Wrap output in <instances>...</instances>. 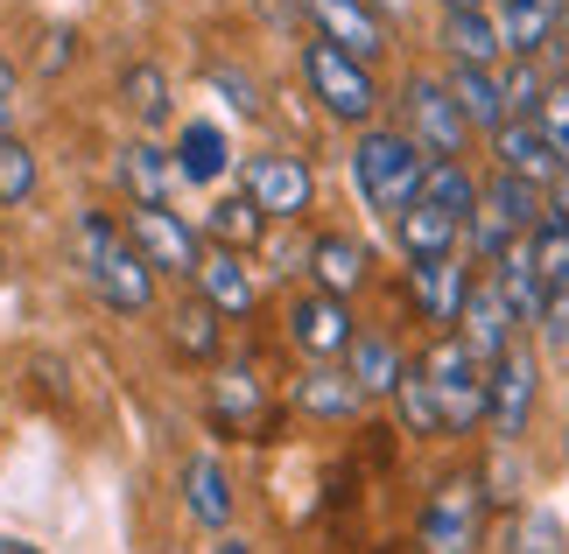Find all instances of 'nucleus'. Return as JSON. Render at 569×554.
<instances>
[{
	"label": "nucleus",
	"mask_w": 569,
	"mask_h": 554,
	"mask_svg": "<svg viewBox=\"0 0 569 554\" xmlns=\"http://www.w3.org/2000/svg\"><path fill=\"white\" fill-rule=\"evenodd\" d=\"M71 246H78V268H84V281H92V295L106 309H120V316L156 309V268L141 260V246L127 239V225H113L106 211H78Z\"/></svg>",
	"instance_id": "nucleus-1"
},
{
	"label": "nucleus",
	"mask_w": 569,
	"mask_h": 554,
	"mask_svg": "<svg viewBox=\"0 0 569 554\" xmlns=\"http://www.w3.org/2000/svg\"><path fill=\"white\" fill-rule=\"evenodd\" d=\"M486 520H492V477L486 471H450L429 484L415 513V554H486Z\"/></svg>",
	"instance_id": "nucleus-2"
},
{
	"label": "nucleus",
	"mask_w": 569,
	"mask_h": 554,
	"mask_svg": "<svg viewBox=\"0 0 569 554\" xmlns=\"http://www.w3.org/2000/svg\"><path fill=\"white\" fill-rule=\"evenodd\" d=\"M422 154H415V141L401 134V127H359L352 141V190L366 211L380 218H401L415 204V190H422Z\"/></svg>",
	"instance_id": "nucleus-3"
},
{
	"label": "nucleus",
	"mask_w": 569,
	"mask_h": 554,
	"mask_svg": "<svg viewBox=\"0 0 569 554\" xmlns=\"http://www.w3.org/2000/svg\"><path fill=\"white\" fill-rule=\"evenodd\" d=\"M541 218H549V190L513 183V175H499V169H492L486 183H478V211L465 218V246L492 268V260L507 253L520 232H535Z\"/></svg>",
	"instance_id": "nucleus-4"
},
{
	"label": "nucleus",
	"mask_w": 569,
	"mask_h": 554,
	"mask_svg": "<svg viewBox=\"0 0 569 554\" xmlns=\"http://www.w3.org/2000/svg\"><path fill=\"white\" fill-rule=\"evenodd\" d=\"M302 84H310L317 105H323L331 120H345V127H373V113H380L373 71H366L359 57H345L338 42H323V36L302 42Z\"/></svg>",
	"instance_id": "nucleus-5"
},
{
	"label": "nucleus",
	"mask_w": 569,
	"mask_h": 554,
	"mask_svg": "<svg viewBox=\"0 0 569 554\" xmlns=\"http://www.w3.org/2000/svg\"><path fill=\"white\" fill-rule=\"evenodd\" d=\"M422 372H429L436 414H443V435H471L478 421H486V365L457 344V330H443V338L422 351Z\"/></svg>",
	"instance_id": "nucleus-6"
},
{
	"label": "nucleus",
	"mask_w": 569,
	"mask_h": 554,
	"mask_svg": "<svg viewBox=\"0 0 569 554\" xmlns=\"http://www.w3.org/2000/svg\"><path fill=\"white\" fill-rule=\"evenodd\" d=\"M535 401H541V359H535V344L513 338L486 365V429L499 442H520V435H528V421H535Z\"/></svg>",
	"instance_id": "nucleus-7"
},
{
	"label": "nucleus",
	"mask_w": 569,
	"mask_h": 554,
	"mask_svg": "<svg viewBox=\"0 0 569 554\" xmlns=\"http://www.w3.org/2000/svg\"><path fill=\"white\" fill-rule=\"evenodd\" d=\"M401 113H408L401 134L415 141V154H422V162H457V154L471 148V120L457 113V99H450L443 78H408Z\"/></svg>",
	"instance_id": "nucleus-8"
},
{
	"label": "nucleus",
	"mask_w": 569,
	"mask_h": 554,
	"mask_svg": "<svg viewBox=\"0 0 569 554\" xmlns=\"http://www.w3.org/2000/svg\"><path fill=\"white\" fill-rule=\"evenodd\" d=\"M239 190L253 197V211L268 218V225H296L302 211H310V190H317V175L302 154H281V148H260L239 162Z\"/></svg>",
	"instance_id": "nucleus-9"
},
{
	"label": "nucleus",
	"mask_w": 569,
	"mask_h": 554,
	"mask_svg": "<svg viewBox=\"0 0 569 554\" xmlns=\"http://www.w3.org/2000/svg\"><path fill=\"white\" fill-rule=\"evenodd\" d=\"M204 421L218 435H239V442H268L274 435V401L268 386H260L253 365H226L204 393Z\"/></svg>",
	"instance_id": "nucleus-10"
},
{
	"label": "nucleus",
	"mask_w": 569,
	"mask_h": 554,
	"mask_svg": "<svg viewBox=\"0 0 569 554\" xmlns=\"http://www.w3.org/2000/svg\"><path fill=\"white\" fill-rule=\"evenodd\" d=\"M127 239L141 246V260L156 268V281H162V274L190 281L197 260H204V239H197V225H183L169 204H134V211H127Z\"/></svg>",
	"instance_id": "nucleus-11"
},
{
	"label": "nucleus",
	"mask_w": 569,
	"mask_h": 554,
	"mask_svg": "<svg viewBox=\"0 0 569 554\" xmlns=\"http://www.w3.org/2000/svg\"><path fill=\"white\" fill-rule=\"evenodd\" d=\"M289 344L302 351L310 365H331V359H345L352 351V338H359V323H352V309H345L338 295H323V288H302V295L289 302Z\"/></svg>",
	"instance_id": "nucleus-12"
},
{
	"label": "nucleus",
	"mask_w": 569,
	"mask_h": 554,
	"mask_svg": "<svg viewBox=\"0 0 569 554\" xmlns=\"http://www.w3.org/2000/svg\"><path fill=\"white\" fill-rule=\"evenodd\" d=\"M492 162H499V175L535 183V190L562 183V154H556L549 134H541V120H507V127H499V134H492Z\"/></svg>",
	"instance_id": "nucleus-13"
},
{
	"label": "nucleus",
	"mask_w": 569,
	"mask_h": 554,
	"mask_svg": "<svg viewBox=\"0 0 569 554\" xmlns=\"http://www.w3.org/2000/svg\"><path fill=\"white\" fill-rule=\"evenodd\" d=\"M513 338H520V323H513L507 295H499L492 281H471L465 309H457V344H465L478 365H492V359H499V351H507Z\"/></svg>",
	"instance_id": "nucleus-14"
},
{
	"label": "nucleus",
	"mask_w": 569,
	"mask_h": 554,
	"mask_svg": "<svg viewBox=\"0 0 569 554\" xmlns=\"http://www.w3.org/2000/svg\"><path fill=\"white\" fill-rule=\"evenodd\" d=\"M408 295H415V309H422V323L457 330V309H465V295H471V268L457 253H443V260H408Z\"/></svg>",
	"instance_id": "nucleus-15"
},
{
	"label": "nucleus",
	"mask_w": 569,
	"mask_h": 554,
	"mask_svg": "<svg viewBox=\"0 0 569 554\" xmlns=\"http://www.w3.org/2000/svg\"><path fill=\"white\" fill-rule=\"evenodd\" d=\"M197 295H204L218 316H253L260 309V274L247 268V253L232 246H204V260H197Z\"/></svg>",
	"instance_id": "nucleus-16"
},
{
	"label": "nucleus",
	"mask_w": 569,
	"mask_h": 554,
	"mask_svg": "<svg viewBox=\"0 0 569 554\" xmlns=\"http://www.w3.org/2000/svg\"><path fill=\"white\" fill-rule=\"evenodd\" d=\"M507 57H549L562 42V0H492Z\"/></svg>",
	"instance_id": "nucleus-17"
},
{
	"label": "nucleus",
	"mask_w": 569,
	"mask_h": 554,
	"mask_svg": "<svg viewBox=\"0 0 569 554\" xmlns=\"http://www.w3.org/2000/svg\"><path fill=\"white\" fill-rule=\"evenodd\" d=\"M317 21V36L323 42H338L345 57H359V63H373L387 50V29H380V14L366 8V0H302Z\"/></svg>",
	"instance_id": "nucleus-18"
},
{
	"label": "nucleus",
	"mask_w": 569,
	"mask_h": 554,
	"mask_svg": "<svg viewBox=\"0 0 569 554\" xmlns=\"http://www.w3.org/2000/svg\"><path fill=\"white\" fill-rule=\"evenodd\" d=\"M486 281L499 288V295H507V309H513V323H520V330H535V323H541L549 281H541V268H535V246H528V232H520L513 246L492 260V268H486Z\"/></svg>",
	"instance_id": "nucleus-19"
},
{
	"label": "nucleus",
	"mask_w": 569,
	"mask_h": 554,
	"mask_svg": "<svg viewBox=\"0 0 569 554\" xmlns=\"http://www.w3.org/2000/svg\"><path fill=\"white\" fill-rule=\"evenodd\" d=\"M401 372H408V359H401V344H393L387 330H359L352 351H345V380L359 386V401H393Z\"/></svg>",
	"instance_id": "nucleus-20"
},
{
	"label": "nucleus",
	"mask_w": 569,
	"mask_h": 554,
	"mask_svg": "<svg viewBox=\"0 0 569 554\" xmlns=\"http://www.w3.org/2000/svg\"><path fill=\"white\" fill-rule=\"evenodd\" d=\"M302 268H310V288H323V295H352V288L366 281V268H373V253L359 246L352 232H317L310 253H302Z\"/></svg>",
	"instance_id": "nucleus-21"
},
{
	"label": "nucleus",
	"mask_w": 569,
	"mask_h": 554,
	"mask_svg": "<svg viewBox=\"0 0 569 554\" xmlns=\"http://www.w3.org/2000/svg\"><path fill=\"white\" fill-rule=\"evenodd\" d=\"M450 99L457 113L471 120V134H499L513 113H507V84H499V71H486V63H450Z\"/></svg>",
	"instance_id": "nucleus-22"
},
{
	"label": "nucleus",
	"mask_w": 569,
	"mask_h": 554,
	"mask_svg": "<svg viewBox=\"0 0 569 554\" xmlns=\"http://www.w3.org/2000/svg\"><path fill=\"white\" fill-rule=\"evenodd\" d=\"M183 513L197 526H211V534H226L232 526V477L218 456H190L183 463Z\"/></svg>",
	"instance_id": "nucleus-23"
},
{
	"label": "nucleus",
	"mask_w": 569,
	"mask_h": 554,
	"mask_svg": "<svg viewBox=\"0 0 569 554\" xmlns=\"http://www.w3.org/2000/svg\"><path fill=\"white\" fill-rule=\"evenodd\" d=\"M169 162H177L183 183H218V175L232 169L226 127H218V120H183V134H177V148H169Z\"/></svg>",
	"instance_id": "nucleus-24"
},
{
	"label": "nucleus",
	"mask_w": 569,
	"mask_h": 554,
	"mask_svg": "<svg viewBox=\"0 0 569 554\" xmlns=\"http://www.w3.org/2000/svg\"><path fill=\"white\" fill-rule=\"evenodd\" d=\"M289 407H296V414H317V421H352L366 401H359V386L345 380L338 365H310V372L289 386Z\"/></svg>",
	"instance_id": "nucleus-25"
},
{
	"label": "nucleus",
	"mask_w": 569,
	"mask_h": 554,
	"mask_svg": "<svg viewBox=\"0 0 569 554\" xmlns=\"http://www.w3.org/2000/svg\"><path fill=\"white\" fill-rule=\"evenodd\" d=\"M443 42H450V63H486V71H499V57H507L492 8H450L443 14Z\"/></svg>",
	"instance_id": "nucleus-26"
},
{
	"label": "nucleus",
	"mask_w": 569,
	"mask_h": 554,
	"mask_svg": "<svg viewBox=\"0 0 569 554\" xmlns=\"http://www.w3.org/2000/svg\"><path fill=\"white\" fill-rule=\"evenodd\" d=\"M120 183H127V197L134 204H169V183H177V162H169V148H156V141H127L120 148Z\"/></svg>",
	"instance_id": "nucleus-27"
},
{
	"label": "nucleus",
	"mask_w": 569,
	"mask_h": 554,
	"mask_svg": "<svg viewBox=\"0 0 569 554\" xmlns=\"http://www.w3.org/2000/svg\"><path fill=\"white\" fill-rule=\"evenodd\" d=\"M204 239H211V246H232V253H253L260 239H268V218L253 211V197H247V190L211 197V211H204Z\"/></svg>",
	"instance_id": "nucleus-28"
},
{
	"label": "nucleus",
	"mask_w": 569,
	"mask_h": 554,
	"mask_svg": "<svg viewBox=\"0 0 569 554\" xmlns=\"http://www.w3.org/2000/svg\"><path fill=\"white\" fill-rule=\"evenodd\" d=\"M393 232H401V253L408 260H443V253L465 246V225L443 218V211H429V204H408L401 218H393Z\"/></svg>",
	"instance_id": "nucleus-29"
},
{
	"label": "nucleus",
	"mask_w": 569,
	"mask_h": 554,
	"mask_svg": "<svg viewBox=\"0 0 569 554\" xmlns=\"http://www.w3.org/2000/svg\"><path fill=\"white\" fill-rule=\"evenodd\" d=\"M415 204H429V211H443V218H465L478 211V175L465 162H429L422 169V190H415Z\"/></svg>",
	"instance_id": "nucleus-30"
},
{
	"label": "nucleus",
	"mask_w": 569,
	"mask_h": 554,
	"mask_svg": "<svg viewBox=\"0 0 569 554\" xmlns=\"http://www.w3.org/2000/svg\"><path fill=\"white\" fill-rule=\"evenodd\" d=\"M120 99H127V113H134L148 134H156V127H169V113H177L162 63H127V71H120Z\"/></svg>",
	"instance_id": "nucleus-31"
},
{
	"label": "nucleus",
	"mask_w": 569,
	"mask_h": 554,
	"mask_svg": "<svg viewBox=\"0 0 569 554\" xmlns=\"http://www.w3.org/2000/svg\"><path fill=\"white\" fill-rule=\"evenodd\" d=\"M169 344L183 351V359H218V309L204 302V295H190V302H177V316H169Z\"/></svg>",
	"instance_id": "nucleus-32"
},
{
	"label": "nucleus",
	"mask_w": 569,
	"mask_h": 554,
	"mask_svg": "<svg viewBox=\"0 0 569 554\" xmlns=\"http://www.w3.org/2000/svg\"><path fill=\"white\" fill-rule=\"evenodd\" d=\"M507 554H569V534L549 505H520L507 520Z\"/></svg>",
	"instance_id": "nucleus-33"
},
{
	"label": "nucleus",
	"mask_w": 569,
	"mask_h": 554,
	"mask_svg": "<svg viewBox=\"0 0 569 554\" xmlns=\"http://www.w3.org/2000/svg\"><path fill=\"white\" fill-rule=\"evenodd\" d=\"M499 84H507V113L513 120H535L556 78L541 71V57H507V63H499Z\"/></svg>",
	"instance_id": "nucleus-34"
},
{
	"label": "nucleus",
	"mask_w": 569,
	"mask_h": 554,
	"mask_svg": "<svg viewBox=\"0 0 569 554\" xmlns=\"http://www.w3.org/2000/svg\"><path fill=\"white\" fill-rule=\"evenodd\" d=\"M393 407H401L408 435H443V414H436V393H429V372H422V359H415V365L401 372V386H393Z\"/></svg>",
	"instance_id": "nucleus-35"
},
{
	"label": "nucleus",
	"mask_w": 569,
	"mask_h": 554,
	"mask_svg": "<svg viewBox=\"0 0 569 554\" xmlns=\"http://www.w3.org/2000/svg\"><path fill=\"white\" fill-rule=\"evenodd\" d=\"M36 183H42V169H36V148L29 141H0V204H29L36 197Z\"/></svg>",
	"instance_id": "nucleus-36"
},
{
	"label": "nucleus",
	"mask_w": 569,
	"mask_h": 554,
	"mask_svg": "<svg viewBox=\"0 0 569 554\" xmlns=\"http://www.w3.org/2000/svg\"><path fill=\"white\" fill-rule=\"evenodd\" d=\"M528 246H535V268H541V281H549V288H562V281H569V232H556L549 218H541V225L528 232Z\"/></svg>",
	"instance_id": "nucleus-37"
},
{
	"label": "nucleus",
	"mask_w": 569,
	"mask_h": 554,
	"mask_svg": "<svg viewBox=\"0 0 569 554\" xmlns=\"http://www.w3.org/2000/svg\"><path fill=\"white\" fill-rule=\"evenodd\" d=\"M541 134L556 141V154H562V175H569V78L562 84H549V99H541Z\"/></svg>",
	"instance_id": "nucleus-38"
},
{
	"label": "nucleus",
	"mask_w": 569,
	"mask_h": 554,
	"mask_svg": "<svg viewBox=\"0 0 569 554\" xmlns=\"http://www.w3.org/2000/svg\"><path fill=\"white\" fill-rule=\"evenodd\" d=\"M541 344H549V351H569V281L562 288H549V302H541Z\"/></svg>",
	"instance_id": "nucleus-39"
},
{
	"label": "nucleus",
	"mask_w": 569,
	"mask_h": 554,
	"mask_svg": "<svg viewBox=\"0 0 569 554\" xmlns=\"http://www.w3.org/2000/svg\"><path fill=\"white\" fill-rule=\"evenodd\" d=\"M211 84L226 92L239 113H260V92H253V78H239V71H211Z\"/></svg>",
	"instance_id": "nucleus-40"
},
{
	"label": "nucleus",
	"mask_w": 569,
	"mask_h": 554,
	"mask_svg": "<svg viewBox=\"0 0 569 554\" xmlns=\"http://www.w3.org/2000/svg\"><path fill=\"white\" fill-rule=\"evenodd\" d=\"M549 225H556V232H569V175L549 190Z\"/></svg>",
	"instance_id": "nucleus-41"
},
{
	"label": "nucleus",
	"mask_w": 569,
	"mask_h": 554,
	"mask_svg": "<svg viewBox=\"0 0 569 554\" xmlns=\"http://www.w3.org/2000/svg\"><path fill=\"white\" fill-rule=\"evenodd\" d=\"M211 554H253V547L239 541V534H218V547H211Z\"/></svg>",
	"instance_id": "nucleus-42"
},
{
	"label": "nucleus",
	"mask_w": 569,
	"mask_h": 554,
	"mask_svg": "<svg viewBox=\"0 0 569 554\" xmlns=\"http://www.w3.org/2000/svg\"><path fill=\"white\" fill-rule=\"evenodd\" d=\"M0 99L14 105V63H8V57H0Z\"/></svg>",
	"instance_id": "nucleus-43"
},
{
	"label": "nucleus",
	"mask_w": 569,
	"mask_h": 554,
	"mask_svg": "<svg viewBox=\"0 0 569 554\" xmlns=\"http://www.w3.org/2000/svg\"><path fill=\"white\" fill-rule=\"evenodd\" d=\"M0 554H42V547H36V541H14V534H8V541H0Z\"/></svg>",
	"instance_id": "nucleus-44"
},
{
	"label": "nucleus",
	"mask_w": 569,
	"mask_h": 554,
	"mask_svg": "<svg viewBox=\"0 0 569 554\" xmlns=\"http://www.w3.org/2000/svg\"><path fill=\"white\" fill-rule=\"evenodd\" d=\"M8 134H14V105L0 99V141H8Z\"/></svg>",
	"instance_id": "nucleus-45"
},
{
	"label": "nucleus",
	"mask_w": 569,
	"mask_h": 554,
	"mask_svg": "<svg viewBox=\"0 0 569 554\" xmlns=\"http://www.w3.org/2000/svg\"><path fill=\"white\" fill-rule=\"evenodd\" d=\"M450 8H492V0H443V14H450Z\"/></svg>",
	"instance_id": "nucleus-46"
},
{
	"label": "nucleus",
	"mask_w": 569,
	"mask_h": 554,
	"mask_svg": "<svg viewBox=\"0 0 569 554\" xmlns=\"http://www.w3.org/2000/svg\"><path fill=\"white\" fill-rule=\"evenodd\" d=\"M562 463H569V429H562Z\"/></svg>",
	"instance_id": "nucleus-47"
}]
</instances>
